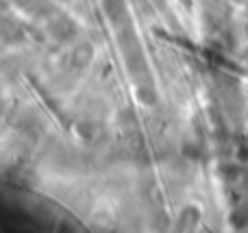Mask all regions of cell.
Here are the masks:
<instances>
[{"label":"cell","mask_w":248,"mask_h":233,"mask_svg":"<svg viewBox=\"0 0 248 233\" xmlns=\"http://www.w3.org/2000/svg\"><path fill=\"white\" fill-rule=\"evenodd\" d=\"M198 220H201V209L196 205H187L179 218V227L181 229H192V227L198 225Z\"/></svg>","instance_id":"6da1fadb"},{"label":"cell","mask_w":248,"mask_h":233,"mask_svg":"<svg viewBox=\"0 0 248 233\" xmlns=\"http://www.w3.org/2000/svg\"><path fill=\"white\" fill-rule=\"evenodd\" d=\"M92 46L90 44H81V46L77 48V50L72 52V63L74 68H87V63L92 61Z\"/></svg>","instance_id":"7a4b0ae2"},{"label":"cell","mask_w":248,"mask_h":233,"mask_svg":"<svg viewBox=\"0 0 248 233\" xmlns=\"http://www.w3.org/2000/svg\"><path fill=\"white\" fill-rule=\"evenodd\" d=\"M105 11H107V16L111 17V20H118V17L124 13V2L122 0H105Z\"/></svg>","instance_id":"3957f363"},{"label":"cell","mask_w":248,"mask_h":233,"mask_svg":"<svg viewBox=\"0 0 248 233\" xmlns=\"http://www.w3.org/2000/svg\"><path fill=\"white\" fill-rule=\"evenodd\" d=\"M137 98H140V103H144V105H153L155 100H157V94H155V90L150 85H140Z\"/></svg>","instance_id":"277c9868"}]
</instances>
